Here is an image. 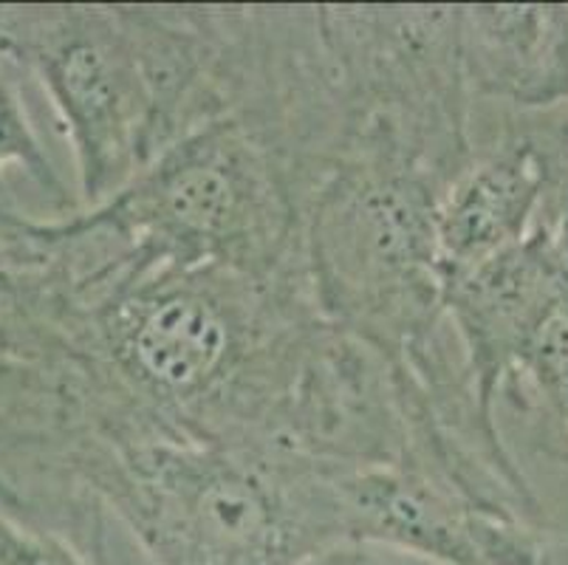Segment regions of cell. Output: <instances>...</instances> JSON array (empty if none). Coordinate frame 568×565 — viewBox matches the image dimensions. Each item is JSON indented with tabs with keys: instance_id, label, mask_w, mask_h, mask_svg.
<instances>
[{
	"instance_id": "1",
	"label": "cell",
	"mask_w": 568,
	"mask_h": 565,
	"mask_svg": "<svg viewBox=\"0 0 568 565\" xmlns=\"http://www.w3.org/2000/svg\"><path fill=\"white\" fill-rule=\"evenodd\" d=\"M345 470L266 444L108 442L74 416L51 438L38 501L74 535L116 521L153 565H301L345 543Z\"/></svg>"
},
{
	"instance_id": "2",
	"label": "cell",
	"mask_w": 568,
	"mask_h": 565,
	"mask_svg": "<svg viewBox=\"0 0 568 565\" xmlns=\"http://www.w3.org/2000/svg\"><path fill=\"white\" fill-rule=\"evenodd\" d=\"M325 173L281 124L235 111L170 142L82 215L142 263L306 278V212Z\"/></svg>"
},
{
	"instance_id": "3",
	"label": "cell",
	"mask_w": 568,
	"mask_h": 565,
	"mask_svg": "<svg viewBox=\"0 0 568 565\" xmlns=\"http://www.w3.org/2000/svg\"><path fill=\"white\" fill-rule=\"evenodd\" d=\"M450 175L387 133H356L314 190L303 261L314 305L387 362L444 334L438 206Z\"/></svg>"
},
{
	"instance_id": "4",
	"label": "cell",
	"mask_w": 568,
	"mask_h": 565,
	"mask_svg": "<svg viewBox=\"0 0 568 565\" xmlns=\"http://www.w3.org/2000/svg\"><path fill=\"white\" fill-rule=\"evenodd\" d=\"M0 60L38 77L49 93L85 210L116 195L162 150L133 7L0 3Z\"/></svg>"
},
{
	"instance_id": "5",
	"label": "cell",
	"mask_w": 568,
	"mask_h": 565,
	"mask_svg": "<svg viewBox=\"0 0 568 565\" xmlns=\"http://www.w3.org/2000/svg\"><path fill=\"white\" fill-rule=\"evenodd\" d=\"M458 7H317L334 85L354 133H390L456 179L473 142Z\"/></svg>"
},
{
	"instance_id": "6",
	"label": "cell",
	"mask_w": 568,
	"mask_h": 565,
	"mask_svg": "<svg viewBox=\"0 0 568 565\" xmlns=\"http://www.w3.org/2000/svg\"><path fill=\"white\" fill-rule=\"evenodd\" d=\"M529 235L444 283L442 309L484 411L518 371L531 334L568 292V193Z\"/></svg>"
},
{
	"instance_id": "7",
	"label": "cell",
	"mask_w": 568,
	"mask_h": 565,
	"mask_svg": "<svg viewBox=\"0 0 568 565\" xmlns=\"http://www.w3.org/2000/svg\"><path fill=\"white\" fill-rule=\"evenodd\" d=\"M551 195L555 164L546 137L509 128L487 148H475L438 206L444 283L524 241Z\"/></svg>"
},
{
	"instance_id": "8",
	"label": "cell",
	"mask_w": 568,
	"mask_h": 565,
	"mask_svg": "<svg viewBox=\"0 0 568 565\" xmlns=\"http://www.w3.org/2000/svg\"><path fill=\"white\" fill-rule=\"evenodd\" d=\"M458 57L473 102L524 113L568 102V3L458 7Z\"/></svg>"
},
{
	"instance_id": "9",
	"label": "cell",
	"mask_w": 568,
	"mask_h": 565,
	"mask_svg": "<svg viewBox=\"0 0 568 565\" xmlns=\"http://www.w3.org/2000/svg\"><path fill=\"white\" fill-rule=\"evenodd\" d=\"M500 393L531 416L537 450L568 466V292L537 325Z\"/></svg>"
},
{
	"instance_id": "10",
	"label": "cell",
	"mask_w": 568,
	"mask_h": 565,
	"mask_svg": "<svg viewBox=\"0 0 568 565\" xmlns=\"http://www.w3.org/2000/svg\"><path fill=\"white\" fill-rule=\"evenodd\" d=\"M69 311L63 274L0 263V360H57L65 351Z\"/></svg>"
},
{
	"instance_id": "11",
	"label": "cell",
	"mask_w": 568,
	"mask_h": 565,
	"mask_svg": "<svg viewBox=\"0 0 568 565\" xmlns=\"http://www.w3.org/2000/svg\"><path fill=\"white\" fill-rule=\"evenodd\" d=\"M12 173L26 175V181L43 195L54 215L74 212L69 186H65L63 175L57 173L51 155L45 153L18 88L0 69V263H7L14 232L26 218V212L14 206L12 193H9V175Z\"/></svg>"
},
{
	"instance_id": "12",
	"label": "cell",
	"mask_w": 568,
	"mask_h": 565,
	"mask_svg": "<svg viewBox=\"0 0 568 565\" xmlns=\"http://www.w3.org/2000/svg\"><path fill=\"white\" fill-rule=\"evenodd\" d=\"M0 565H100L65 537L0 506Z\"/></svg>"
},
{
	"instance_id": "13",
	"label": "cell",
	"mask_w": 568,
	"mask_h": 565,
	"mask_svg": "<svg viewBox=\"0 0 568 565\" xmlns=\"http://www.w3.org/2000/svg\"><path fill=\"white\" fill-rule=\"evenodd\" d=\"M301 565H430L425 559L407 557V554L390 552L368 543H337V546L323 548L320 554L308 557Z\"/></svg>"
},
{
	"instance_id": "14",
	"label": "cell",
	"mask_w": 568,
	"mask_h": 565,
	"mask_svg": "<svg viewBox=\"0 0 568 565\" xmlns=\"http://www.w3.org/2000/svg\"><path fill=\"white\" fill-rule=\"evenodd\" d=\"M546 144H549L551 164H555V195L551 199H557V195L568 193V119L555 137H546Z\"/></svg>"
}]
</instances>
